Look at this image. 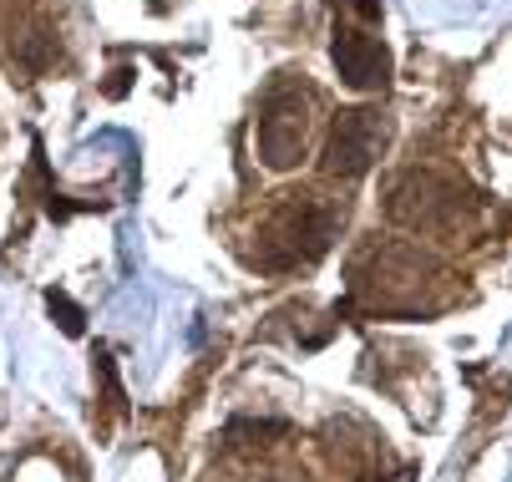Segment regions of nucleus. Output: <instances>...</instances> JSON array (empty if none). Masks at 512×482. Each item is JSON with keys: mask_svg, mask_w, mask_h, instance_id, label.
I'll use <instances>...</instances> for the list:
<instances>
[{"mask_svg": "<svg viewBox=\"0 0 512 482\" xmlns=\"http://www.w3.org/2000/svg\"><path fill=\"white\" fill-rule=\"evenodd\" d=\"M386 117L381 112H340L330 127V148H325V173L355 178L376 163V153L386 148Z\"/></svg>", "mask_w": 512, "mask_h": 482, "instance_id": "nucleus-2", "label": "nucleus"}, {"mask_svg": "<svg viewBox=\"0 0 512 482\" xmlns=\"http://www.w3.org/2000/svg\"><path fill=\"white\" fill-rule=\"evenodd\" d=\"M335 66L350 87H386V72H391V56L376 36L365 31H340L335 36Z\"/></svg>", "mask_w": 512, "mask_h": 482, "instance_id": "nucleus-3", "label": "nucleus"}, {"mask_svg": "<svg viewBox=\"0 0 512 482\" xmlns=\"http://www.w3.org/2000/svg\"><path fill=\"white\" fill-rule=\"evenodd\" d=\"M305 107H310V97L295 92V87H274L264 97V112H259V153H264L269 168H289V163L300 158L305 127H310Z\"/></svg>", "mask_w": 512, "mask_h": 482, "instance_id": "nucleus-1", "label": "nucleus"}]
</instances>
